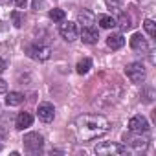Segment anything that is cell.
Returning a JSON list of instances; mask_svg holds the SVG:
<instances>
[{
  "instance_id": "18",
  "label": "cell",
  "mask_w": 156,
  "mask_h": 156,
  "mask_svg": "<svg viewBox=\"0 0 156 156\" xmlns=\"http://www.w3.org/2000/svg\"><path fill=\"white\" fill-rule=\"evenodd\" d=\"M64 17H66V15H64V11H62V9H59V8H53V9L50 11V19H51L53 22H62V20H64Z\"/></svg>"
},
{
  "instance_id": "13",
  "label": "cell",
  "mask_w": 156,
  "mask_h": 156,
  "mask_svg": "<svg viewBox=\"0 0 156 156\" xmlns=\"http://www.w3.org/2000/svg\"><path fill=\"white\" fill-rule=\"evenodd\" d=\"M107 44H108V48H112V50H119V48H123L125 39H123L121 33H110V35L107 37Z\"/></svg>"
},
{
  "instance_id": "17",
  "label": "cell",
  "mask_w": 156,
  "mask_h": 156,
  "mask_svg": "<svg viewBox=\"0 0 156 156\" xmlns=\"http://www.w3.org/2000/svg\"><path fill=\"white\" fill-rule=\"evenodd\" d=\"M116 24H119V28H121L123 31H127V30H130V28H132L130 17H129L127 13H121V15H119V19L116 20Z\"/></svg>"
},
{
  "instance_id": "22",
  "label": "cell",
  "mask_w": 156,
  "mask_h": 156,
  "mask_svg": "<svg viewBox=\"0 0 156 156\" xmlns=\"http://www.w3.org/2000/svg\"><path fill=\"white\" fill-rule=\"evenodd\" d=\"M44 6V0H33V2H31V8L33 9H39V8H42Z\"/></svg>"
},
{
  "instance_id": "19",
  "label": "cell",
  "mask_w": 156,
  "mask_h": 156,
  "mask_svg": "<svg viewBox=\"0 0 156 156\" xmlns=\"http://www.w3.org/2000/svg\"><path fill=\"white\" fill-rule=\"evenodd\" d=\"M127 141H129V145H132L134 149H145V147H147V140H143V138H129Z\"/></svg>"
},
{
  "instance_id": "8",
  "label": "cell",
  "mask_w": 156,
  "mask_h": 156,
  "mask_svg": "<svg viewBox=\"0 0 156 156\" xmlns=\"http://www.w3.org/2000/svg\"><path fill=\"white\" fill-rule=\"evenodd\" d=\"M37 116H39L41 121L50 123V121L53 119V116H55V108H53V105H51V103H41L39 108H37Z\"/></svg>"
},
{
  "instance_id": "2",
  "label": "cell",
  "mask_w": 156,
  "mask_h": 156,
  "mask_svg": "<svg viewBox=\"0 0 156 156\" xmlns=\"http://www.w3.org/2000/svg\"><path fill=\"white\" fill-rule=\"evenodd\" d=\"M96 154L101 156H121V154H129V149L121 143H114V141H101L96 145Z\"/></svg>"
},
{
  "instance_id": "4",
  "label": "cell",
  "mask_w": 156,
  "mask_h": 156,
  "mask_svg": "<svg viewBox=\"0 0 156 156\" xmlns=\"http://www.w3.org/2000/svg\"><path fill=\"white\" fill-rule=\"evenodd\" d=\"M22 141H24V147H26L28 152H39V151L42 149V145H44V138H42L39 132H30V134H26Z\"/></svg>"
},
{
  "instance_id": "12",
  "label": "cell",
  "mask_w": 156,
  "mask_h": 156,
  "mask_svg": "<svg viewBox=\"0 0 156 156\" xmlns=\"http://www.w3.org/2000/svg\"><path fill=\"white\" fill-rule=\"evenodd\" d=\"M130 48L136 50V51H145L147 50V41L143 39L141 33H134L130 37Z\"/></svg>"
},
{
  "instance_id": "9",
  "label": "cell",
  "mask_w": 156,
  "mask_h": 156,
  "mask_svg": "<svg viewBox=\"0 0 156 156\" xmlns=\"http://www.w3.org/2000/svg\"><path fill=\"white\" fill-rule=\"evenodd\" d=\"M77 22H79L83 28H92L94 22H96V15L88 9H83L79 15H77Z\"/></svg>"
},
{
  "instance_id": "20",
  "label": "cell",
  "mask_w": 156,
  "mask_h": 156,
  "mask_svg": "<svg viewBox=\"0 0 156 156\" xmlns=\"http://www.w3.org/2000/svg\"><path fill=\"white\" fill-rule=\"evenodd\" d=\"M11 19H13L15 28H22V24H24V15H22L20 11H13V13H11Z\"/></svg>"
},
{
  "instance_id": "27",
  "label": "cell",
  "mask_w": 156,
  "mask_h": 156,
  "mask_svg": "<svg viewBox=\"0 0 156 156\" xmlns=\"http://www.w3.org/2000/svg\"><path fill=\"white\" fill-rule=\"evenodd\" d=\"M4 138H6V129H4V127H0V141H2Z\"/></svg>"
},
{
  "instance_id": "6",
  "label": "cell",
  "mask_w": 156,
  "mask_h": 156,
  "mask_svg": "<svg viewBox=\"0 0 156 156\" xmlns=\"http://www.w3.org/2000/svg\"><path fill=\"white\" fill-rule=\"evenodd\" d=\"M129 130L134 132V134H145L149 130V121L143 116H134L129 121Z\"/></svg>"
},
{
  "instance_id": "10",
  "label": "cell",
  "mask_w": 156,
  "mask_h": 156,
  "mask_svg": "<svg viewBox=\"0 0 156 156\" xmlns=\"http://www.w3.org/2000/svg\"><path fill=\"white\" fill-rule=\"evenodd\" d=\"M31 123H33V116H31L30 112H20V114L17 116V119H15V127H17L19 130H24V129L31 127Z\"/></svg>"
},
{
  "instance_id": "26",
  "label": "cell",
  "mask_w": 156,
  "mask_h": 156,
  "mask_svg": "<svg viewBox=\"0 0 156 156\" xmlns=\"http://www.w3.org/2000/svg\"><path fill=\"white\" fill-rule=\"evenodd\" d=\"M6 66H8V64H6V61H4L2 57H0V73H2V72L6 70Z\"/></svg>"
},
{
  "instance_id": "15",
  "label": "cell",
  "mask_w": 156,
  "mask_h": 156,
  "mask_svg": "<svg viewBox=\"0 0 156 156\" xmlns=\"http://www.w3.org/2000/svg\"><path fill=\"white\" fill-rule=\"evenodd\" d=\"M92 68V61L88 59V57H85V59H81L79 62H77V66H75V70H77V73H87L88 70Z\"/></svg>"
},
{
  "instance_id": "23",
  "label": "cell",
  "mask_w": 156,
  "mask_h": 156,
  "mask_svg": "<svg viewBox=\"0 0 156 156\" xmlns=\"http://www.w3.org/2000/svg\"><path fill=\"white\" fill-rule=\"evenodd\" d=\"M119 2H121V0H107V6H108V8H114V9H116V8L119 6Z\"/></svg>"
},
{
  "instance_id": "1",
  "label": "cell",
  "mask_w": 156,
  "mask_h": 156,
  "mask_svg": "<svg viewBox=\"0 0 156 156\" xmlns=\"http://www.w3.org/2000/svg\"><path fill=\"white\" fill-rule=\"evenodd\" d=\"M110 129V123L101 114H85L73 121V130L79 141H90L103 136Z\"/></svg>"
},
{
  "instance_id": "5",
  "label": "cell",
  "mask_w": 156,
  "mask_h": 156,
  "mask_svg": "<svg viewBox=\"0 0 156 156\" xmlns=\"http://www.w3.org/2000/svg\"><path fill=\"white\" fill-rule=\"evenodd\" d=\"M28 55L33 59V61H46L50 59V53L51 50L48 46H42V44H33V46H28Z\"/></svg>"
},
{
  "instance_id": "14",
  "label": "cell",
  "mask_w": 156,
  "mask_h": 156,
  "mask_svg": "<svg viewBox=\"0 0 156 156\" xmlns=\"http://www.w3.org/2000/svg\"><path fill=\"white\" fill-rule=\"evenodd\" d=\"M22 101H24V96L20 92H9L8 98H6V105L8 107H19Z\"/></svg>"
},
{
  "instance_id": "28",
  "label": "cell",
  "mask_w": 156,
  "mask_h": 156,
  "mask_svg": "<svg viewBox=\"0 0 156 156\" xmlns=\"http://www.w3.org/2000/svg\"><path fill=\"white\" fill-rule=\"evenodd\" d=\"M0 151H2V147H0Z\"/></svg>"
},
{
  "instance_id": "24",
  "label": "cell",
  "mask_w": 156,
  "mask_h": 156,
  "mask_svg": "<svg viewBox=\"0 0 156 156\" xmlns=\"http://www.w3.org/2000/svg\"><path fill=\"white\" fill-rule=\"evenodd\" d=\"M6 90H8V83L4 79H0V94H6Z\"/></svg>"
},
{
  "instance_id": "16",
  "label": "cell",
  "mask_w": 156,
  "mask_h": 156,
  "mask_svg": "<svg viewBox=\"0 0 156 156\" xmlns=\"http://www.w3.org/2000/svg\"><path fill=\"white\" fill-rule=\"evenodd\" d=\"M99 26L105 28V30H110V28H114V26H118V24H116V19H114V17H110V15H101V17H99Z\"/></svg>"
},
{
  "instance_id": "7",
  "label": "cell",
  "mask_w": 156,
  "mask_h": 156,
  "mask_svg": "<svg viewBox=\"0 0 156 156\" xmlns=\"http://www.w3.org/2000/svg\"><path fill=\"white\" fill-rule=\"evenodd\" d=\"M59 33H61V35H62V39H64V41H68V42H73L77 37H79L77 26H75L73 22H62V24L59 26Z\"/></svg>"
},
{
  "instance_id": "11",
  "label": "cell",
  "mask_w": 156,
  "mask_h": 156,
  "mask_svg": "<svg viewBox=\"0 0 156 156\" xmlns=\"http://www.w3.org/2000/svg\"><path fill=\"white\" fill-rule=\"evenodd\" d=\"M81 39L85 44H96L98 39H99V33L98 30L92 26V28H83V33H81Z\"/></svg>"
},
{
  "instance_id": "21",
  "label": "cell",
  "mask_w": 156,
  "mask_h": 156,
  "mask_svg": "<svg viewBox=\"0 0 156 156\" xmlns=\"http://www.w3.org/2000/svg\"><path fill=\"white\" fill-rule=\"evenodd\" d=\"M143 28H145V31L149 33V37H156V26H154V22H152L151 19H147V20L143 22Z\"/></svg>"
},
{
  "instance_id": "3",
  "label": "cell",
  "mask_w": 156,
  "mask_h": 156,
  "mask_svg": "<svg viewBox=\"0 0 156 156\" xmlns=\"http://www.w3.org/2000/svg\"><path fill=\"white\" fill-rule=\"evenodd\" d=\"M125 73H127V77L132 83H143L145 81V68H143L141 62H130V64H127Z\"/></svg>"
},
{
  "instance_id": "25",
  "label": "cell",
  "mask_w": 156,
  "mask_h": 156,
  "mask_svg": "<svg viewBox=\"0 0 156 156\" xmlns=\"http://www.w3.org/2000/svg\"><path fill=\"white\" fill-rule=\"evenodd\" d=\"M28 4V0H15V6H19V8H24Z\"/></svg>"
}]
</instances>
